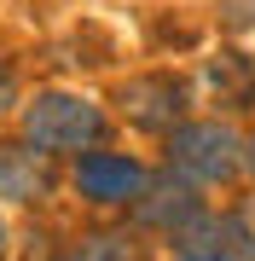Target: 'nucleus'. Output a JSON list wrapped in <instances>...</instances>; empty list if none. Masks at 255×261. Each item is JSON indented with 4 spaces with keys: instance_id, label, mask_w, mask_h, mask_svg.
I'll list each match as a JSON object with an SVG mask.
<instances>
[{
    "instance_id": "ddd939ff",
    "label": "nucleus",
    "mask_w": 255,
    "mask_h": 261,
    "mask_svg": "<svg viewBox=\"0 0 255 261\" xmlns=\"http://www.w3.org/2000/svg\"><path fill=\"white\" fill-rule=\"evenodd\" d=\"M0 261H12V221H6V209H0Z\"/></svg>"
},
{
    "instance_id": "4468645a",
    "label": "nucleus",
    "mask_w": 255,
    "mask_h": 261,
    "mask_svg": "<svg viewBox=\"0 0 255 261\" xmlns=\"http://www.w3.org/2000/svg\"><path fill=\"white\" fill-rule=\"evenodd\" d=\"M168 261H249V255H168Z\"/></svg>"
},
{
    "instance_id": "6e6552de",
    "label": "nucleus",
    "mask_w": 255,
    "mask_h": 261,
    "mask_svg": "<svg viewBox=\"0 0 255 261\" xmlns=\"http://www.w3.org/2000/svg\"><path fill=\"white\" fill-rule=\"evenodd\" d=\"M197 99L215 105V116H232V111H255V58L249 53H209L197 64Z\"/></svg>"
},
{
    "instance_id": "f257e3e1",
    "label": "nucleus",
    "mask_w": 255,
    "mask_h": 261,
    "mask_svg": "<svg viewBox=\"0 0 255 261\" xmlns=\"http://www.w3.org/2000/svg\"><path fill=\"white\" fill-rule=\"evenodd\" d=\"M12 134L64 168L81 151L110 145V105H99L81 87H35V93H23L18 116H12Z\"/></svg>"
},
{
    "instance_id": "20e7f679",
    "label": "nucleus",
    "mask_w": 255,
    "mask_h": 261,
    "mask_svg": "<svg viewBox=\"0 0 255 261\" xmlns=\"http://www.w3.org/2000/svg\"><path fill=\"white\" fill-rule=\"evenodd\" d=\"M145 180H151V163L128 145H99V151H81L76 163H64V192L93 215H128L133 197L145 192Z\"/></svg>"
},
{
    "instance_id": "9d476101",
    "label": "nucleus",
    "mask_w": 255,
    "mask_h": 261,
    "mask_svg": "<svg viewBox=\"0 0 255 261\" xmlns=\"http://www.w3.org/2000/svg\"><path fill=\"white\" fill-rule=\"evenodd\" d=\"M215 23H220V35L249 41L255 35V0H215Z\"/></svg>"
},
{
    "instance_id": "39448f33",
    "label": "nucleus",
    "mask_w": 255,
    "mask_h": 261,
    "mask_svg": "<svg viewBox=\"0 0 255 261\" xmlns=\"http://www.w3.org/2000/svg\"><path fill=\"white\" fill-rule=\"evenodd\" d=\"M203 209H209V192L186 186L180 174H168L162 163H151V180H145V192L133 197V209L122 215V226H133L139 238H162V244H174V238L191 232V221H197Z\"/></svg>"
},
{
    "instance_id": "f8f14e48",
    "label": "nucleus",
    "mask_w": 255,
    "mask_h": 261,
    "mask_svg": "<svg viewBox=\"0 0 255 261\" xmlns=\"http://www.w3.org/2000/svg\"><path fill=\"white\" fill-rule=\"evenodd\" d=\"M244 180L255 186V128H249V140H244Z\"/></svg>"
},
{
    "instance_id": "9b49d317",
    "label": "nucleus",
    "mask_w": 255,
    "mask_h": 261,
    "mask_svg": "<svg viewBox=\"0 0 255 261\" xmlns=\"http://www.w3.org/2000/svg\"><path fill=\"white\" fill-rule=\"evenodd\" d=\"M18 105H23L18 70H12V58H0V128H6V116H18Z\"/></svg>"
},
{
    "instance_id": "2eb2a0df",
    "label": "nucleus",
    "mask_w": 255,
    "mask_h": 261,
    "mask_svg": "<svg viewBox=\"0 0 255 261\" xmlns=\"http://www.w3.org/2000/svg\"><path fill=\"white\" fill-rule=\"evenodd\" d=\"M249 261H255V250H249Z\"/></svg>"
},
{
    "instance_id": "1a4fd4ad",
    "label": "nucleus",
    "mask_w": 255,
    "mask_h": 261,
    "mask_svg": "<svg viewBox=\"0 0 255 261\" xmlns=\"http://www.w3.org/2000/svg\"><path fill=\"white\" fill-rule=\"evenodd\" d=\"M47 261H139V232L133 226H87L81 238H70Z\"/></svg>"
},
{
    "instance_id": "0eeeda50",
    "label": "nucleus",
    "mask_w": 255,
    "mask_h": 261,
    "mask_svg": "<svg viewBox=\"0 0 255 261\" xmlns=\"http://www.w3.org/2000/svg\"><path fill=\"white\" fill-rule=\"evenodd\" d=\"M168 250L174 255H249L255 250V209H238V203L215 209L209 203L197 221H191V232L174 238Z\"/></svg>"
},
{
    "instance_id": "f03ea898",
    "label": "nucleus",
    "mask_w": 255,
    "mask_h": 261,
    "mask_svg": "<svg viewBox=\"0 0 255 261\" xmlns=\"http://www.w3.org/2000/svg\"><path fill=\"white\" fill-rule=\"evenodd\" d=\"M244 140L249 134L232 116H186L162 140V168L197 192H226L244 180Z\"/></svg>"
},
{
    "instance_id": "7ed1b4c3",
    "label": "nucleus",
    "mask_w": 255,
    "mask_h": 261,
    "mask_svg": "<svg viewBox=\"0 0 255 261\" xmlns=\"http://www.w3.org/2000/svg\"><path fill=\"white\" fill-rule=\"evenodd\" d=\"M191 105H197V82L157 64V70H133V75L116 82V93H110V122L145 134V140H168L186 116H197Z\"/></svg>"
},
{
    "instance_id": "423d86ee",
    "label": "nucleus",
    "mask_w": 255,
    "mask_h": 261,
    "mask_svg": "<svg viewBox=\"0 0 255 261\" xmlns=\"http://www.w3.org/2000/svg\"><path fill=\"white\" fill-rule=\"evenodd\" d=\"M64 192V168L41 151H29L18 134L0 140V209H47Z\"/></svg>"
}]
</instances>
